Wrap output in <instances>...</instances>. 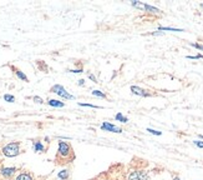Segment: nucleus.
Returning <instances> with one entry per match:
<instances>
[{"label": "nucleus", "mask_w": 203, "mask_h": 180, "mask_svg": "<svg viewBox=\"0 0 203 180\" xmlns=\"http://www.w3.org/2000/svg\"><path fill=\"white\" fill-rule=\"evenodd\" d=\"M70 155L74 156V154H72V149H71L70 144H69V143H66V141H59L57 156L64 158V159H67Z\"/></svg>", "instance_id": "nucleus-2"}, {"label": "nucleus", "mask_w": 203, "mask_h": 180, "mask_svg": "<svg viewBox=\"0 0 203 180\" xmlns=\"http://www.w3.org/2000/svg\"><path fill=\"white\" fill-rule=\"evenodd\" d=\"M48 104H49L50 106H52V108H64V106H65V103H62V101H60V100H56V99H50V100L48 101Z\"/></svg>", "instance_id": "nucleus-8"}, {"label": "nucleus", "mask_w": 203, "mask_h": 180, "mask_svg": "<svg viewBox=\"0 0 203 180\" xmlns=\"http://www.w3.org/2000/svg\"><path fill=\"white\" fill-rule=\"evenodd\" d=\"M2 152H3V154H4L5 156H8V158H14V156H16V155L20 154V144L16 143V141L9 143L8 145H5V146L3 148Z\"/></svg>", "instance_id": "nucleus-1"}, {"label": "nucleus", "mask_w": 203, "mask_h": 180, "mask_svg": "<svg viewBox=\"0 0 203 180\" xmlns=\"http://www.w3.org/2000/svg\"><path fill=\"white\" fill-rule=\"evenodd\" d=\"M89 78H90V79H91L92 81H96V78H95V76H93L92 74H90V75H89Z\"/></svg>", "instance_id": "nucleus-26"}, {"label": "nucleus", "mask_w": 203, "mask_h": 180, "mask_svg": "<svg viewBox=\"0 0 203 180\" xmlns=\"http://www.w3.org/2000/svg\"><path fill=\"white\" fill-rule=\"evenodd\" d=\"M115 119L117 120V122H121V123H127V122H128V118L125 116L122 113H117V114L115 115Z\"/></svg>", "instance_id": "nucleus-12"}, {"label": "nucleus", "mask_w": 203, "mask_h": 180, "mask_svg": "<svg viewBox=\"0 0 203 180\" xmlns=\"http://www.w3.org/2000/svg\"><path fill=\"white\" fill-rule=\"evenodd\" d=\"M80 106H85V108H92V109H102V106L100 105H93V104H89V103H79Z\"/></svg>", "instance_id": "nucleus-15"}, {"label": "nucleus", "mask_w": 203, "mask_h": 180, "mask_svg": "<svg viewBox=\"0 0 203 180\" xmlns=\"http://www.w3.org/2000/svg\"><path fill=\"white\" fill-rule=\"evenodd\" d=\"M15 74H16V76L19 78V79H21V80H24V81H29V79H27V76L21 71V70H19V69H16L15 70Z\"/></svg>", "instance_id": "nucleus-14"}, {"label": "nucleus", "mask_w": 203, "mask_h": 180, "mask_svg": "<svg viewBox=\"0 0 203 180\" xmlns=\"http://www.w3.org/2000/svg\"><path fill=\"white\" fill-rule=\"evenodd\" d=\"M15 171H16L15 168H3L2 169V175L5 176V178H10Z\"/></svg>", "instance_id": "nucleus-7"}, {"label": "nucleus", "mask_w": 203, "mask_h": 180, "mask_svg": "<svg viewBox=\"0 0 203 180\" xmlns=\"http://www.w3.org/2000/svg\"><path fill=\"white\" fill-rule=\"evenodd\" d=\"M201 6H202V8H203V4H201Z\"/></svg>", "instance_id": "nucleus-30"}, {"label": "nucleus", "mask_w": 203, "mask_h": 180, "mask_svg": "<svg viewBox=\"0 0 203 180\" xmlns=\"http://www.w3.org/2000/svg\"><path fill=\"white\" fill-rule=\"evenodd\" d=\"M193 144H194L197 148L203 149V141H202V140H194V141H193Z\"/></svg>", "instance_id": "nucleus-20"}, {"label": "nucleus", "mask_w": 203, "mask_h": 180, "mask_svg": "<svg viewBox=\"0 0 203 180\" xmlns=\"http://www.w3.org/2000/svg\"><path fill=\"white\" fill-rule=\"evenodd\" d=\"M32 100L35 101V103H38V104H44V100H43L40 96H34V98H32Z\"/></svg>", "instance_id": "nucleus-21"}, {"label": "nucleus", "mask_w": 203, "mask_h": 180, "mask_svg": "<svg viewBox=\"0 0 203 180\" xmlns=\"http://www.w3.org/2000/svg\"><path fill=\"white\" fill-rule=\"evenodd\" d=\"M8 180H9V179H8Z\"/></svg>", "instance_id": "nucleus-32"}, {"label": "nucleus", "mask_w": 203, "mask_h": 180, "mask_svg": "<svg viewBox=\"0 0 203 180\" xmlns=\"http://www.w3.org/2000/svg\"><path fill=\"white\" fill-rule=\"evenodd\" d=\"M70 73H82V69H76V70H69Z\"/></svg>", "instance_id": "nucleus-24"}, {"label": "nucleus", "mask_w": 203, "mask_h": 180, "mask_svg": "<svg viewBox=\"0 0 203 180\" xmlns=\"http://www.w3.org/2000/svg\"><path fill=\"white\" fill-rule=\"evenodd\" d=\"M148 179V174L143 170H135L131 171L128 174L127 180H147Z\"/></svg>", "instance_id": "nucleus-4"}, {"label": "nucleus", "mask_w": 203, "mask_h": 180, "mask_svg": "<svg viewBox=\"0 0 203 180\" xmlns=\"http://www.w3.org/2000/svg\"><path fill=\"white\" fill-rule=\"evenodd\" d=\"M143 10L147 11V13H152V14H158V13H161L160 9H157V8L152 6V5H148V4H145V5H143Z\"/></svg>", "instance_id": "nucleus-9"}, {"label": "nucleus", "mask_w": 203, "mask_h": 180, "mask_svg": "<svg viewBox=\"0 0 203 180\" xmlns=\"http://www.w3.org/2000/svg\"><path fill=\"white\" fill-rule=\"evenodd\" d=\"M92 95H93V96H97V98H106V94L102 93V92H100V90H93V92H92Z\"/></svg>", "instance_id": "nucleus-17"}, {"label": "nucleus", "mask_w": 203, "mask_h": 180, "mask_svg": "<svg viewBox=\"0 0 203 180\" xmlns=\"http://www.w3.org/2000/svg\"><path fill=\"white\" fill-rule=\"evenodd\" d=\"M34 150L38 152V153H43L45 150V148H44V145L40 141H35V143H34Z\"/></svg>", "instance_id": "nucleus-11"}, {"label": "nucleus", "mask_w": 203, "mask_h": 180, "mask_svg": "<svg viewBox=\"0 0 203 180\" xmlns=\"http://www.w3.org/2000/svg\"><path fill=\"white\" fill-rule=\"evenodd\" d=\"M70 176V171L69 170H61L57 173V178L61 179V180H66V179H69Z\"/></svg>", "instance_id": "nucleus-10"}, {"label": "nucleus", "mask_w": 203, "mask_h": 180, "mask_svg": "<svg viewBox=\"0 0 203 180\" xmlns=\"http://www.w3.org/2000/svg\"><path fill=\"white\" fill-rule=\"evenodd\" d=\"M158 30H164V32H184L183 29H177V28H171V26H160Z\"/></svg>", "instance_id": "nucleus-13"}, {"label": "nucleus", "mask_w": 203, "mask_h": 180, "mask_svg": "<svg viewBox=\"0 0 203 180\" xmlns=\"http://www.w3.org/2000/svg\"><path fill=\"white\" fill-rule=\"evenodd\" d=\"M100 128L102 129V130H105V131H110V133H117V134L122 133V129L121 128H118V126H116V125H114L111 123H107V122L102 123Z\"/></svg>", "instance_id": "nucleus-5"}, {"label": "nucleus", "mask_w": 203, "mask_h": 180, "mask_svg": "<svg viewBox=\"0 0 203 180\" xmlns=\"http://www.w3.org/2000/svg\"><path fill=\"white\" fill-rule=\"evenodd\" d=\"M173 180H181V179H180L178 176H175V178H173Z\"/></svg>", "instance_id": "nucleus-28"}, {"label": "nucleus", "mask_w": 203, "mask_h": 180, "mask_svg": "<svg viewBox=\"0 0 203 180\" xmlns=\"http://www.w3.org/2000/svg\"><path fill=\"white\" fill-rule=\"evenodd\" d=\"M16 180H32V178H31L29 174H26V173H23V174H20V175H18Z\"/></svg>", "instance_id": "nucleus-16"}, {"label": "nucleus", "mask_w": 203, "mask_h": 180, "mask_svg": "<svg viewBox=\"0 0 203 180\" xmlns=\"http://www.w3.org/2000/svg\"><path fill=\"white\" fill-rule=\"evenodd\" d=\"M51 93H54V94H56V95H59V96H61V98H64V99H67V100H72V99H75V96L74 95H71L67 90L62 86V85H59V84H56V85H54L52 88H51V90H50Z\"/></svg>", "instance_id": "nucleus-3"}, {"label": "nucleus", "mask_w": 203, "mask_h": 180, "mask_svg": "<svg viewBox=\"0 0 203 180\" xmlns=\"http://www.w3.org/2000/svg\"><path fill=\"white\" fill-rule=\"evenodd\" d=\"M199 138H201V139H203V135H199Z\"/></svg>", "instance_id": "nucleus-29"}, {"label": "nucleus", "mask_w": 203, "mask_h": 180, "mask_svg": "<svg viewBox=\"0 0 203 180\" xmlns=\"http://www.w3.org/2000/svg\"><path fill=\"white\" fill-rule=\"evenodd\" d=\"M146 131H148L152 135H157V136H161L162 135V131H158V130H155V129H151V128H147Z\"/></svg>", "instance_id": "nucleus-18"}, {"label": "nucleus", "mask_w": 203, "mask_h": 180, "mask_svg": "<svg viewBox=\"0 0 203 180\" xmlns=\"http://www.w3.org/2000/svg\"><path fill=\"white\" fill-rule=\"evenodd\" d=\"M191 46H193V48H196V49H198V50H202V51H203V45H201V44L192 43V44H191Z\"/></svg>", "instance_id": "nucleus-23"}, {"label": "nucleus", "mask_w": 203, "mask_h": 180, "mask_svg": "<svg viewBox=\"0 0 203 180\" xmlns=\"http://www.w3.org/2000/svg\"><path fill=\"white\" fill-rule=\"evenodd\" d=\"M162 34H163V33H161V32H160V33H158V32H156V33H152V35H162Z\"/></svg>", "instance_id": "nucleus-27"}, {"label": "nucleus", "mask_w": 203, "mask_h": 180, "mask_svg": "<svg viewBox=\"0 0 203 180\" xmlns=\"http://www.w3.org/2000/svg\"><path fill=\"white\" fill-rule=\"evenodd\" d=\"M105 180H109V179H105Z\"/></svg>", "instance_id": "nucleus-31"}, {"label": "nucleus", "mask_w": 203, "mask_h": 180, "mask_svg": "<svg viewBox=\"0 0 203 180\" xmlns=\"http://www.w3.org/2000/svg\"><path fill=\"white\" fill-rule=\"evenodd\" d=\"M130 90H131V93H132V94H135V95L143 96V98L150 96V93H147L145 89H142V88H140V86H136V85H132V86L130 88Z\"/></svg>", "instance_id": "nucleus-6"}, {"label": "nucleus", "mask_w": 203, "mask_h": 180, "mask_svg": "<svg viewBox=\"0 0 203 180\" xmlns=\"http://www.w3.org/2000/svg\"><path fill=\"white\" fill-rule=\"evenodd\" d=\"M79 85H80V86H84V85H85V80H84V79H80V80H79Z\"/></svg>", "instance_id": "nucleus-25"}, {"label": "nucleus", "mask_w": 203, "mask_h": 180, "mask_svg": "<svg viewBox=\"0 0 203 180\" xmlns=\"http://www.w3.org/2000/svg\"><path fill=\"white\" fill-rule=\"evenodd\" d=\"M186 58L187 59H202L203 55H201V54H198V55H187Z\"/></svg>", "instance_id": "nucleus-22"}, {"label": "nucleus", "mask_w": 203, "mask_h": 180, "mask_svg": "<svg viewBox=\"0 0 203 180\" xmlns=\"http://www.w3.org/2000/svg\"><path fill=\"white\" fill-rule=\"evenodd\" d=\"M4 100L8 101V103H14V101H15V98H14V95L5 94V95H4Z\"/></svg>", "instance_id": "nucleus-19"}]
</instances>
